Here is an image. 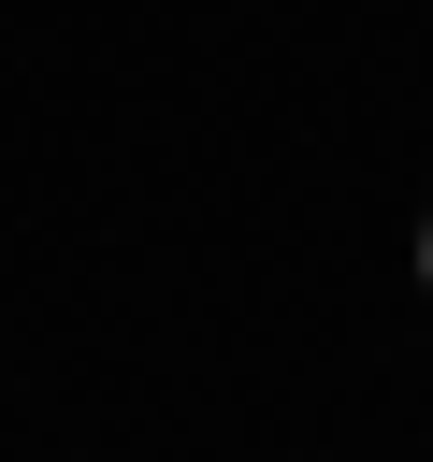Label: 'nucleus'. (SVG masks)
<instances>
[{
	"label": "nucleus",
	"mask_w": 433,
	"mask_h": 462,
	"mask_svg": "<svg viewBox=\"0 0 433 462\" xmlns=\"http://www.w3.org/2000/svg\"><path fill=\"white\" fill-rule=\"evenodd\" d=\"M419 274H433V217H419Z\"/></svg>",
	"instance_id": "1"
}]
</instances>
